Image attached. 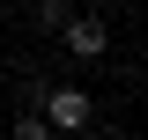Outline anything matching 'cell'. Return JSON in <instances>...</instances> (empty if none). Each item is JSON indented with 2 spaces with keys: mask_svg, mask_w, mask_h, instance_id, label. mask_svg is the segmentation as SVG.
Masks as SVG:
<instances>
[{
  "mask_svg": "<svg viewBox=\"0 0 148 140\" xmlns=\"http://www.w3.org/2000/svg\"><path fill=\"white\" fill-rule=\"evenodd\" d=\"M8 140H59V133L45 125V111H22V118H15V133H8Z\"/></svg>",
  "mask_w": 148,
  "mask_h": 140,
  "instance_id": "3957f363",
  "label": "cell"
},
{
  "mask_svg": "<svg viewBox=\"0 0 148 140\" xmlns=\"http://www.w3.org/2000/svg\"><path fill=\"white\" fill-rule=\"evenodd\" d=\"M82 140H126V133H119V125H96V118H89V133H82Z\"/></svg>",
  "mask_w": 148,
  "mask_h": 140,
  "instance_id": "5b68a950",
  "label": "cell"
},
{
  "mask_svg": "<svg viewBox=\"0 0 148 140\" xmlns=\"http://www.w3.org/2000/svg\"><path fill=\"white\" fill-rule=\"evenodd\" d=\"M67 15H74V0H45V7H37V30L59 37V22H67Z\"/></svg>",
  "mask_w": 148,
  "mask_h": 140,
  "instance_id": "277c9868",
  "label": "cell"
},
{
  "mask_svg": "<svg viewBox=\"0 0 148 140\" xmlns=\"http://www.w3.org/2000/svg\"><path fill=\"white\" fill-rule=\"evenodd\" d=\"M59 44H67V59H74V67H89V59H104V52H111V22L74 7V15L59 22Z\"/></svg>",
  "mask_w": 148,
  "mask_h": 140,
  "instance_id": "6da1fadb",
  "label": "cell"
},
{
  "mask_svg": "<svg viewBox=\"0 0 148 140\" xmlns=\"http://www.w3.org/2000/svg\"><path fill=\"white\" fill-rule=\"evenodd\" d=\"M37 111H45V125H52V133H89V118H96L89 88H45V96H37Z\"/></svg>",
  "mask_w": 148,
  "mask_h": 140,
  "instance_id": "7a4b0ae2",
  "label": "cell"
}]
</instances>
